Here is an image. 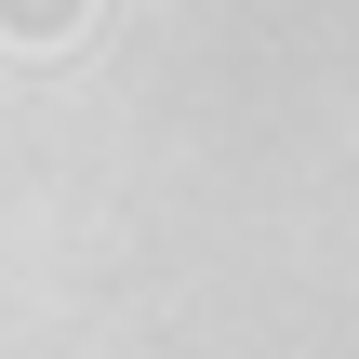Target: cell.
Returning a JSON list of instances; mask_svg holds the SVG:
<instances>
[{
	"label": "cell",
	"mask_w": 359,
	"mask_h": 359,
	"mask_svg": "<svg viewBox=\"0 0 359 359\" xmlns=\"http://www.w3.org/2000/svg\"><path fill=\"white\" fill-rule=\"evenodd\" d=\"M80 13H93V0H0V40H13V53H67Z\"/></svg>",
	"instance_id": "6da1fadb"
}]
</instances>
